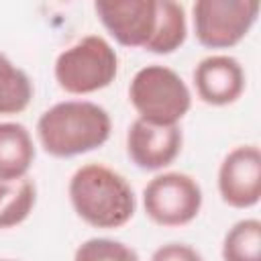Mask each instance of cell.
Instances as JSON below:
<instances>
[{
  "label": "cell",
  "instance_id": "obj_15",
  "mask_svg": "<svg viewBox=\"0 0 261 261\" xmlns=\"http://www.w3.org/2000/svg\"><path fill=\"white\" fill-rule=\"evenodd\" d=\"M222 261H261V222L259 218H243L234 222L220 249Z\"/></svg>",
  "mask_w": 261,
  "mask_h": 261
},
{
  "label": "cell",
  "instance_id": "obj_11",
  "mask_svg": "<svg viewBox=\"0 0 261 261\" xmlns=\"http://www.w3.org/2000/svg\"><path fill=\"white\" fill-rule=\"evenodd\" d=\"M35 155V143L24 124L14 120L0 122V181L27 177Z\"/></svg>",
  "mask_w": 261,
  "mask_h": 261
},
{
  "label": "cell",
  "instance_id": "obj_18",
  "mask_svg": "<svg viewBox=\"0 0 261 261\" xmlns=\"http://www.w3.org/2000/svg\"><path fill=\"white\" fill-rule=\"evenodd\" d=\"M0 261H16V259H0Z\"/></svg>",
  "mask_w": 261,
  "mask_h": 261
},
{
  "label": "cell",
  "instance_id": "obj_10",
  "mask_svg": "<svg viewBox=\"0 0 261 261\" xmlns=\"http://www.w3.org/2000/svg\"><path fill=\"white\" fill-rule=\"evenodd\" d=\"M194 88L198 98L208 106L234 104L247 86L241 61L226 53H212L194 67Z\"/></svg>",
  "mask_w": 261,
  "mask_h": 261
},
{
  "label": "cell",
  "instance_id": "obj_12",
  "mask_svg": "<svg viewBox=\"0 0 261 261\" xmlns=\"http://www.w3.org/2000/svg\"><path fill=\"white\" fill-rule=\"evenodd\" d=\"M37 204V186L27 175L12 181H0V230L22 224Z\"/></svg>",
  "mask_w": 261,
  "mask_h": 261
},
{
  "label": "cell",
  "instance_id": "obj_14",
  "mask_svg": "<svg viewBox=\"0 0 261 261\" xmlns=\"http://www.w3.org/2000/svg\"><path fill=\"white\" fill-rule=\"evenodd\" d=\"M35 88L29 73L0 53V114H20L29 108Z\"/></svg>",
  "mask_w": 261,
  "mask_h": 261
},
{
  "label": "cell",
  "instance_id": "obj_7",
  "mask_svg": "<svg viewBox=\"0 0 261 261\" xmlns=\"http://www.w3.org/2000/svg\"><path fill=\"white\" fill-rule=\"evenodd\" d=\"M94 12L110 37L130 49H147L159 24V0H98Z\"/></svg>",
  "mask_w": 261,
  "mask_h": 261
},
{
  "label": "cell",
  "instance_id": "obj_13",
  "mask_svg": "<svg viewBox=\"0 0 261 261\" xmlns=\"http://www.w3.org/2000/svg\"><path fill=\"white\" fill-rule=\"evenodd\" d=\"M188 37L186 8L175 0H159V24L153 41L145 51L155 55H169L177 51Z\"/></svg>",
  "mask_w": 261,
  "mask_h": 261
},
{
  "label": "cell",
  "instance_id": "obj_3",
  "mask_svg": "<svg viewBox=\"0 0 261 261\" xmlns=\"http://www.w3.org/2000/svg\"><path fill=\"white\" fill-rule=\"evenodd\" d=\"M128 100L139 114L137 118L159 126L179 124L192 108V92L184 77L159 63L145 65L133 75Z\"/></svg>",
  "mask_w": 261,
  "mask_h": 261
},
{
  "label": "cell",
  "instance_id": "obj_4",
  "mask_svg": "<svg viewBox=\"0 0 261 261\" xmlns=\"http://www.w3.org/2000/svg\"><path fill=\"white\" fill-rule=\"evenodd\" d=\"M53 75L57 86L71 96L100 92L118 75L116 49L100 35H86L57 55Z\"/></svg>",
  "mask_w": 261,
  "mask_h": 261
},
{
  "label": "cell",
  "instance_id": "obj_6",
  "mask_svg": "<svg viewBox=\"0 0 261 261\" xmlns=\"http://www.w3.org/2000/svg\"><path fill=\"white\" fill-rule=\"evenodd\" d=\"M200 184L181 171H163L143 188L145 214L159 226H186L202 210Z\"/></svg>",
  "mask_w": 261,
  "mask_h": 261
},
{
  "label": "cell",
  "instance_id": "obj_1",
  "mask_svg": "<svg viewBox=\"0 0 261 261\" xmlns=\"http://www.w3.org/2000/svg\"><path fill=\"white\" fill-rule=\"evenodd\" d=\"M112 133L106 108L90 100H63L37 120V139L45 153L57 159L77 157L100 149Z\"/></svg>",
  "mask_w": 261,
  "mask_h": 261
},
{
  "label": "cell",
  "instance_id": "obj_5",
  "mask_svg": "<svg viewBox=\"0 0 261 261\" xmlns=\"http://www.w3.org/2000/svg\"><path fill=\"white\" fill-rule=\"evenodd\" d=\"M255 0H198L192 6L196 39L206 49H230L239 45L259 16Z\"/></svg>",
  "mask_w": 261,
  "mask_h": 261
},
{
  "label": "cell",
  "instance_id": "obj_2",
  "mask_svg": "<svg viewBox=\"0 0 261 261\" xmlns=\"http://www.w3.org/2000/svg\"><path fill=\"white\" fill-rule=\"evenodd\" d=\"M73 212L94 228H120L137 210L130 184L108 165L88 163L73 171L67 186Z\"/></svg>",
  "mask_w": 261,
  "mask_h": 261
},
{
  "label": "cell",
  "instance_id": "obj_16",
  "mask_svg": "<svg viewBox=\"0 0 261 261\" xmlns=\"http://www.w3.org/2000/svg\"><path fill=\"white\" fill-rule=\"evenodd\" d=\"M73 261H141L137 251L116 239L108 237H94L84 241L75 253Z\"/></svg>",
  "mask_w": 261,
  "mask_h": 261
},
{
  "label": "cell",
  "instance_id": "obj_17",
  "mask_svg": "<svg viewBox=\"0 0 261 261\" xmlns=\"http://www.w3.org/2000/svg\"><path fill=\"white\" fill-rule=\"evenodd\" d=\"M151 261H204V257L188 243H167L153 251Z\"/></svg>",
  "mask_w": 261,
  "mask_h": 261
},
{
  "label": "cell",
  "instance_id": "obj_9",
  "mask_svg": "<svg viewBox=\"0 0 261 261\" xmlns=\"http://www.w3.org/2000/svg\"><path fill=\"white\" fill-rule=\"evenodd\" d=\"M181 145L184 135L179 124L159 126L137 118L126 130V155L145 171H159L171 165L181 153Z\"/></svg>",
  "mask_w": 261,
  "mask_h": 261
},
{
  "label": "cell",
  "instance_id": "obj_8",
  "mask_svg": "<svg viewBox=\"0 0 261 261\" xmlns=\"http://www.w3.org/2000/svg\"><path fill=\"white\" fill-rule=\"evenodd\" d=\"M218 194L230 208H253L261 200V151L257 145H239L218 167Z\"/></svg>",
  "mask_w": 261,
  "mask_h": 261
}]
</instances>
